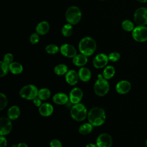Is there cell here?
<instances>
[{
    "label": "cell",
    "instance_id": "10",
    "mask_svg": "<svg viewBox=\"0 0 147 147\" xmlns=\"http://www.w3.org/2000/svg\"><path fill=\"white\" fill-rule=\"evenodd\" d=\"M12 129V123L10 119L7 117L0 118V134L2 136L8 134Z\"/></svg>",
    "mask_w": 147,
    "mask_h": 147
},
{
    "label": "cell",
    "instance_id": "36",
    "mask_svg": "<svg viewBox=\"0 0 147 147\" xmlns=\"http://www.w3.org/2000/svg\"><path fill=\"white\" fill-rule=\"evenodd\" d=\"M7 145L6 138L3 136L1 135L0 137V147H6Z\"/></svg>",
    "mask_w": 147,
    "mask_h": 147
},
{
    "label": "cell",
    "instance_id": "32",
    "mask_svg": "<svg viewBox=\"0 0 147 147\" xmlns=\"http://www.w3.org/2000/svg\"><path fill=\"white\" fill-rule=\"evenodd\" d=\"M120 54L118 52H111L108 56L109 60L112 62L117 61L120 59Z\"/></svg>",
    "mask_w": 147,
    "mask_h": 147
},
{
    "label": "cell",
    "instance_id": "21",
    "mask_svg": "<svg viewBox=\"0 0 147 147\" xmlns=\"http://www.w3.org/2000/svg\"><path fill=\"white\" fill-rule=\"evenodd\" d=\"M49 30V24L47 21H42L38 24L36 26V32L38 34L44 35L47 34Z\"/></svg>",
    "mask_w": 147,
    "mask_h": 147
},
{
    "label": "cell",
    "instance_id": "22",
    "mask_svg": "<svg viewBox=\"0 0 147 147\" xmlns=\"http://www.w3.org/2000/svg\"><path fill=\"white\" fill-rule=\"evenodd\" d=\"M115 73V70L114 67L113 65H108L105 68L103 71L102 76L105 79L109 80L114 76Z\"/></svg>",
    "mask_w": 147,
    "mask_h": 147
},
{
    "label": "cell",
    "instance_id": "3",
    "mask_svg": "<svg viewBox=\"0 0 147 147\" xmlns=\"http://www.w3.org/2000/svg\"><path fill=\"white\" fill-rule=\"evenodd\" d=\"M71 116L76 121H83L87 115V111L85 106L82 103L74 104L71 109Z\"/></svg>",
    "mask_w": 147,
    "mask_h": 147
},
{
    "label": "cell",
    "instance_id": "39",
    "mask_svg": "<svg viewBox=\"0 0 147 147\" xmlns=\"http://www.w3.org/2000/svg\"><path fill=\"white\" fill-rule=\"evenodd\" d=\"M86 147H97V145H96V144H95L93 143H90V144H88L87 145H86Z\"/></svg>",
    "mask_w": 147,
    "mask_h": 147
},
{
    "label": "cell",
    "instance_id": "17",
    "mask_svg": "<svg viewBox=\"0 0 147 147\" xmlns=\"http://www.w3.org/2000/svg\"><path fill=\"white\" fill-rule=\"evenodd\" d=\"M38 111L42 116L48 117L53 113V107L52 105L49 103H44L39 107Z\"/></svg>",
    "mask_w": 147,
    "mask_h": 147
},
{
    "label": "cell",
    "instance_id": "31",
    "mask_svg": "<svg viewBox=\"0 0 147 147\" xmlns=\"http://www.w3.org/2000/svg\"><path fill=\"white\" fill-rule=\"evenodd\" d=\"M7 105V98L3 93H0V110H3Z\"/></svg>",
    "mask_w": 147,
    "mask_h": 147
},
{
    "label": "cell",
    "instance_id": "34",
    "mask_svg": "<svg viewBox=\"0 0 147 147\" xmlns=\"http://www.w3.org/2000/svg\"><path fill=\"white\" fill-rule=\"evenodd\" d=\"M40 40V37L38 34L37 33H33L30 37V41L32 44H37Z\"/></svg>",
    "mask_w": 147,
    "mask_h": 147
},
{
    "label": "cell",
    "instance_id": "1",
    "mask_svg": "<svg viewBox=\"0 0 147 147\" xmlns=\"http://www.w3.org/2000/svg\"><path fill=\"white\" fill-rule=\"evenodd\" d=\"M87 118L88 122L93 126H99L105 122L106 113L102 108L95 107L89 111Z\"/></svg>",
    "mask_w": 147,
    "mask_h": 147
},
{
    "label": "cell",
    "instance_id": "20",
    "mask_svg": "<svg viewBox=\"0 0 147 147\" xmlns=\"http://www.w3.org/2000/svg\"><path fill=\"white\" fill-rule=\"evenodd\" d=\"M88 59L86 56L83 54L76 55L73 58V63L74 65L78 67H83L87 63Z\"/></svg>",
    "mask_w": 147,
    "mask_h": 147
},
{
    "label": "cell",
    "instance_id": "8",
    "mask_svg": "<svg viewBox=\"0 0 147 147\" xmlns=\"http://www.w3.org/2000/svg\"><path fill=\"white\" fill-rule=\"evenodd\" d=\"M134 20L138 26L147 24V9L140 7L137 9L134 14Z\"/></svg>",
    "mask_w": 147,
    "mask_h": 147
},
{
    "label": "cell",
    "instance_id": "2",
    "mask_svg": "<svg viewBox=\"0 0 147 147\" xmlns=\"http://www.w3.org/2000/svg\"><path fill=\"white\" fill-rule=\"evenodd\" d=\"M96 48V44L93 38L86 37L82 38L79 44V49L80 53L86 56L92 55Z\"/></svg>",
    "mask_w": 147,
    "mask_h": 147
},
{
    "label": "cell",
    "instance_id": "4",
    "mask_svg": "<svg viewBox=\"0 0 147 147\" xmlns=\"http://www.w3.org/2000/svg\"><path fill=\"white\" fill-rule=\"evenodd\" d=\"M95 93L99 96H103L106 95L110 89V86L107 79L103 77L99 76L98 79L95 82L94 86Z\"/></svg>",
    "mask_w": 147,
    "mask_h": 147
},
{
    "label": "cell",
    "instance_id": "14",
    "mask_svg": "<svg viewBox=\"0 0 147 147\" xmlns=\"http://www.w3.org/2000/svg\"><path fill=\"white\" fill-rule=\"evenodd\" d=\"M131 84L127 80H121L118 82L115 86L117 92L119 94H125L131 90Z\"/></svg>",
    "mask_w": 147,
    "mask_h": 147
},
{
    "label": "cell",
    "instance_id": "35",
    "mask_svg": "<svg viewBox=\"0 0 147 147\" xmlns=\"http://www.w3.org/2000/svg\"><path fill=\"white\" fill-rule=\"evenodd\" d=\"M50 147H63V146L59 140L53 139L50 142Z\"/></svg>",
    "mask_w": 147,
    "mask_h": 147
},
{
    "label": "cell",
    "instance_id": "29",
    "mask_svg": "<svg viewBox=\"0 0 147 147\" xmlns=\"http://www.w3.org/2000/svg\"><path fill=\"white\" fill-rule=\"evenodd\" d=\"M122 28L126 30V31H131L134 29V25L132 23V22H131L129 20H125L122 22Z\"/></svg>",
    "mask_w": 147,
    "mask_h": 147
},
{
    "label": "cell",
    "instance_id": "19",
    "mask_svg": "<svg viewBox=\"0 0 147 147\" xmlns=\"http://www.w3.org/2000/svg\"><path fill=\"white\" fill-rule=\"evenodd\" d=\"M20 115V109L17 106H12L7 111V117L10 120L17 119Z\"/></svg>",
    "mask_w": 147,
    "mask_h": 147
},
{
    "label": "cell",
    "instance_id": "33",
    "mask_svg": "<svg viewBox=\"0 0 147 147\" xmlns=\"http://www.w3.org/2000/svg\"><path fill=\"white\" fill-rule=\"evenodd\" d=\"M13 55L10 53H6L4 57H3V61L5 62L6 63H7V64H11L12 62H13Z\"/></svg>",
    "mask_w": 147,
    "mask_h": 147
},
{
    "label": "cell",
    "instance_id": "23",
    "mask_svg": "<svg viewBox=\"0 0 147 147\" xmlns=\"http://www.w3.org/2000/svg\"><path fill=\"white\" fill-rule=\"evenodd\" d=\"M9 70L13 74H19L22 72L23 67L18 62H12L9 64Z\"/></svg>",
    "mask_w": 147,
    "mask_h": 147
},
{
    "label": "cell",
    "instance_id": "9",
    "mask_svg": "<svg viewBox=\"0 0 147 147\" xmlns=\"http://www.w3.org/2000/svg\"><path fill=\"white\" fill-rule=\"evenodd\" d=\"M96 144L97 147H111L113 145L112 137L107 133L100 134L96 139Z\"/></svg>",
    "mask_w": 147,
    "mask_h": 147
},
{
    "label": "cell",
    "instance_id": "27",
    "mask_svg": "<svg viewBox=\"0 0 147 147\" xmlns=\"http://www.w3.org/2000/svg\"><path fill=\"white\" fill-rule=\"evenodd\" d=\"M73 32V28L71 24H67L63 26L61 29V33L65 37L70 36Z\"/></svg>",
    "mask_w": 147,
    "mask_h": 147
},
{
    "label": "cell",
    "instance_id": "5",
    "mask_svg": "<svg viewBox=\"0 0 147 147\" xmlns=\"http://www.w3.org/2000/svg\"><path fill=\"white\" fill-rule=\"evenodd\" d=\"M82 17V13L80 9L76 6H71L65 13V18L67 22L71 25L78 24Z\"/></svg>",
    "mask_w": 147,
    "mask_h": 147
},
{
    "label": "cell",
    "instance_id": "24",
    "mask_svg": "<svg viewBox=\"0 0 147 147\" xmlns=\"http://www.w3.org/2000/svg\"><path fill=\"white\" fill-rule=\"evenodd\" d=\"M93 129V126L89 123H85L80 125L79 128V132L83 135H86L90 133Z\"/></svg>",
    "mask_w": 147,
    "mask_h": 147
},
{
    "label": "cell",
    "instance_id": "28",
    "mask_svg": "<svg viewBox=\"0 0 147 147\" xmlns=\"http://www.w3.org/2000/svg\"><path fill=\"white\" fill-rule=\"evenodd\" d=\"M0 65H1V74L0 76L3 77L5 76L9 70V65L4 62L3 61H0Z\"/></svg>",
    "mask_w": 147,
    "mask_h": 147
},
{
    "label": "cell",
    "instance_id": "26",
    "mask_svg": "<svg viewBox=\"0 0 147 147\" xmlns=\"http://www.w3.org/2000/svg\"><path fill=\"white\" fill-rule=\"evenodd\" d=\"M51 95V91L47 88H42L38 90V96L42 100H45L50 98Z\"/></svg>",
    "mask_w": 147,
    "mask_h": 147
},
{
    "label": "cell",
    "instance_id": "37",
    "mask_svg": "<svg viewBox=\"0 0 147 147\" xmlns=\"http://www.w3.org/2000/svg\"><path fill=\"white\" fill-rule=\"evenodd\" d=\"M41 101H42V100L38 96H36L34 99H33V102L34 105L37 107H40L42 105Z\"/></svg>",
    "mask_w": 147,
    "mask_h": 147
},
{
    "label": "cell",
    "instance_id": "40",
    "mask_svg": "<svg viewBox=\"0 0 147 147\" xmlns=\"http://www.w3.org/2000/svg\"><path fill=\"white\" fill-rule=\"evenodd\" d=\"M137 1L139 2H147V0H137Z\"/></svg>",
    "mask_w": 147,
    "mask_h": 147
},
{
    "label": "cell",
    "instance_id": "13",
    "mask_svg": "<svg viewBox=\"0 0 147 147\" xmlns=\"http://www.w3.org/2000/svg\"><path fill=\"white\" fill-rule=\"evenodd\" d=\"M60 51L63 56L69 58H74L77 55L76 49L72 45L68 44L62 45Z\"/></svg>",
    "mask_w": 147,
    "mask_h": 147
},
{
    "label": "cell",
    "instance_id": "6",
    "mask_svg": "<svg viewBox=\"0 0 147 147\" xmlns=\"http://www.w3.org/2000/svg\"><path fill=\"white\" fill-rule=\"evenodd\" d=\"M38 90L33 84H28L24 86L20 91L21 98L26 100H33L38 96Z\"/></svg>",
    "mask_w": 147,
    "mask_h": 147
},
{
    "label": "cell",
    "instance_id": "7",
    "mask_svg": "<svg viewBox=\"0 0 147 147\" xmlns=\"http://www.w3.org/2000/svg\"><path fill=\"white\" fill-rule=\"evenodd\" d=\"M133 38L137 42H145L147 40V27L138 26L132 32Z\"/></svg>",
    "mask_w": 147,
    "mask_h": 147
},
{
    "label": "cell",
    "instance_id": "12",
    "mask_svg": "<svg viewBox=\"0 0 147 147\" xmlns=\"http://www.w3.org/2000/svg\"><path fill=\"white\" fill-rule=\"evenodd\" d=\"M108 61V56L104 53H99L94 57L93 65L96 68H102L106 65Z\"/></svg>",
    "mask_w": 147,
    "mask_h": 147
},
{
    "label": "cell",
    "instance_id": "16",
    "mask_svg": "<svg viewBox=\"0 0 147 147\" xmlns=\"http://www.w3.org/2000/svg\"><path fill=\"white\" fill-rule=\"evenodd\" d=\"M69 98L68 96L63 92H59L53 96V101L55 103L59 105H63L68 102Z\"/></svg>",
    "mask_w": 147,
    "mask_h": 147
},
{
    "label": "cell",
    "instance_id": "38",
    "mask_svg": "<svg viewBox=\"0 0 147 147\" xmlns=\"http://www.w3.org/2000/svg\"><path fill=\"white\" fill-rule=\"evenodd\" d=\"M17 147H28V145L25 142H20L17 145Z\"/></svg>",
    "mask_w": 147,
    "mask_h": 147
},
{
    "label": "cell",
    "instance_id": "18",
    "mask_svg": "<svg viewBox=\"0 0 147 147\" xmlns=\"http://www.w3.org/2000/svg\"><path fill=\"white\" fill-rule=\"evenodd\" d=\"M79 79L84 82L89 81L91 78V72L90 70L86 67H82L78 71Z\"/></svg>",
    "mask_w": 147,
    "mask_h": 147
},
{
    "label": "cell",
    "instance_id": "42",
    "mask_svg": "<svg viewBox=\"0 0 147 147\" xmlns=\"http://www.w3.org/2000/svg\"><path fill=\"white\" fill-rule=\"evenodd\" d=\"M100 1H105V0H100Z\"/></svg>",
    "mask_w": 147,
    "mask_h": 147
},
{
    "label": "cell",
    "instance_id": "11",
    "mask_svg": "<svg viewBox=\"0 0 147 147\" xmlns=\"http://www.w3.org/2000/svg\"><path fill=\"white\" fill-rule=\"evenodd\" d=\"M83 96L82 90L78 87H75L69 92V98L71 103L76 104L80 103Z\"/></svg>",
    "mask_w": 147,
    "mask_h": 147
},
{
    "label": "cell",
    "instance_id": "15",
    "mask_svg": "<svg viewBox=\"0 0 147 147\" xmlns=\"http://www.w3.org/2000/svg\"><path fill=\"white\" fill-rule=\"evenodd\" d=\"M79 79V77L78 73H77L75 70H69L65 74V80L69 85L74 86L77 84Z\"/></svg>",
    "mask_w": 147,
    "mask_h": 147
},
{
    "label": "cell",
    "instance_id": "41",
    "mask_svg": "<svg viewBox=\"0 0 147 147\" xmlns=\"http://www.w3.org/2000/svg\"><path fill=\"white\" fill-rule=\"evenodd\" d=\"M145 145H146V146L147 147V140H146V141H145Z\"/></svg>",
    "mask_w": 147,
    "mask_h": 147
},
{
    "label": "cell",
    "instance_id": "30",
    "mask_svg": "<svg viewBox=\"0 0 147 147\" xmlns=\"http://www.w3.org/2000/svg\"><path fill=\"white\" fill-rule=\"evenodd\" d=\"M46 52L49 54H55L59 51V48L54 44H49L45 48Z\"/></svg>",
    "mask_w": 147,
    "mask_h": 147
},
{
    "label": "cell",
    "instance_id": "25",
    "mask_svg": "<svg viewBox=\"0 0 147 147\" xmlns=\"http://www.w3.org/2000/svg\"><path fill=\"white\" fill-rule=\"evenodd\" d=\"M68 67L65 64H60L54 68V72L57 75H64L68 72Z\"/></svg>",
    "mask_w": 147,
    "mask_h": 147
}]
</instances>
